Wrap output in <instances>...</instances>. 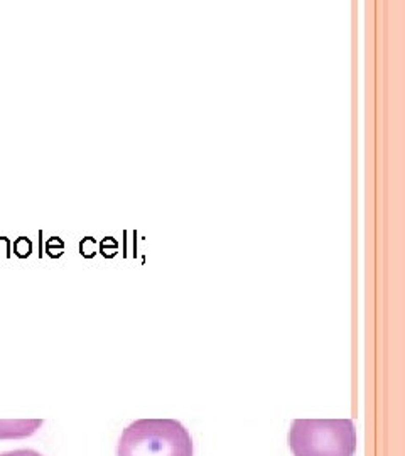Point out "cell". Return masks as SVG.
<instances>
[{
  "label": "cell",
  "instance_id": "6da1fadb",
  "mask_svg": "<svg viewBox=\"0 0 405 456\" xmlns=\"http://www.w3.org/2000/svg\"><path fill=\"white\" fill-rule=\"evenodd\" d=\"M117 456H193V438L176 419H139L123 429Z\"/></svg>",
  "mask_w": 405,
  "mask_h": 456
},
{
  "label": "cell",
  "instance_id": "7a4b0ae2",
  "mask_svg": "<svg viewBox=\"0 0 405 456\" xmlns=\"http://www.w3.org/2000/svg\"><path fill=\"white\" fill-rule=\"evenodd\" d=\"M289 446L294 456H353L356 429L350 419H296Z\"/></svg>",
  "mask_w": 405,
  "mask_h": 456
},
{
  "label": "cell",
  "instance_id": "3957f363",
  "mask_svg": "<svg viewBox=\"0 0 405 456\" xmlns=\"http://www.w3.org/2000/svg\"><path fill=\"white\" fill-rule=\"evenodd\" d=\"M42 421H0V438H22L29 436Z\"/></svg>",
  "mask_w": 405,
  "mask_h": 456
},
{
  "label": "cell",
  "instance_id": "277c9868",
  "mask_svg": "<svg viewBox=\"0 0 405 456\" xmlns=\"http://www.w3.org/2000/svg\"><path fill=\"white\" fill-rule=\"evenodd\" d=\"M14 249H15L17 255H19V257H26V255H29V253H31L32 247H31L29 238H26V236H20V238L15 240Z\"/></svg>",
  "mask_w": 405,
  "mask_h": 456
},
{
  "label": "cell",
  "instance_id": "5b68a950",
  "mask_svg": "<svg viewBox=\"0 0 405 456\" xmlns=\"http://www.w3.org/2000/svg\"><path fill=\"white\" fill-rule=\"evenodd\" d=\"M0 456H42V454L34 451V449H14V451L2 453Z\"/></svg>",
  "mask_w": 405,
  "mask_h": 456
},
{
  "label": "cell",
  "instance_id": "8992f818",
  "mask_svg": "<svg viewBox=\"0 0 405 456\" xmlns=\"http://www.w3.org/2000/svg\"><path fill=\"white\" fill-rule=\"evenodd\" d=\"M81 249H83V252H86L84 255H92L93 250H95V242H93V238H84L83 244H81Z\"/></svg>",
  "mask_w": 405,
  "mask_h": 456
}]
</instances>
